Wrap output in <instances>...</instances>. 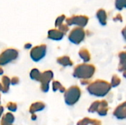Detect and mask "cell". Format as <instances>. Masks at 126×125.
Wrapping results in <instances>:
<instances>
[{
    "label": "cell",
    "instance_id": "obj_3",
    "mask_svg": "<svg viewBox=\"0 0 126 125\" xmlns=\"http://www.w3.org/2000/svg\"><path fill=\"white\" fill-rule=\"evenodd\" d=\"M81 96V91L77 85H72L64 92V101L67 105L72 106L76 104Z\"/></svg>",
    "mask_w": 126,
    "mask_h": 125
},
{
    "label": "cell",
    "instance_id": "obj_10",
    "mask_svg": "<svg viewBox=\"0 0 126 125\" xmlns=\"http://www.w3.org/2000/svg\"><path fill=\"white\" fill-rule=\"evenodd\" d=\"M45 108H46V105L44 102L38 101V102H33L30 105L29 108V111L31 114H32V113H35L36 112H40V111H44Z\"/></svg>",
    "mask_w": 126,
    "mask_h": 125
},
{
    "label": "cell",
    "instance_id": "obj_11",
    "mask_svg": "<svg viewBox=\"0 0 126 125\" xmlns=\"http://www.w3.org/2000/svg\"><path fill=\"white\" fill-rule=\"evenodd\" d=\"M54 77L53 71L51 70H46L41 72V77L40 80V83H49Z\"/></svg>",
    "mask_w": 126,
    "mask_h": 125
},
{
    "label": "cell",
    "instance_id": "obj_7",
    "mask_svg": "<svg viewBox=\"0 0 126 125\" xmlns=\"http://www.w3.org/2000/svg\"><path fill=\"white\" fill-rule=\"evenodd\" d=\"M65 21L68 26L76 25L78 27H83L86 26L89 21V18L86 15H73L72 17L66 18Z\"/></svg>",
    "mask_w": 126,
    "mask_h": 125
},
{
    "label": "cell",
    "instance_id": "obj_8",
    "mask_svg": "<svg viewBox=\"0 0 126 125\" xmlns=\"http://www.w3.org/2000/svg\"><path fill=\"white\" fill-rule=\"evenodd\" d=\"M65 34L61 32L58 28L50 29L47 32V37L52 41H61L63 38Z\"/></svg>",
    "mask_w": 126,
    "mask_h": 125
},
{
    "label": "cell",
    "instance_id": "obj_1",
    "mask_svg": "<svg viewBox=\"0 0 126 125\" xmlns=\"http://www.w3.org/2000/svg\"><path fill=\"white\" fill-rule=\"evenodd\" d=\"M111 88V83L105 80H97L89 84L87 87V91L91 95L103 97L108 94Z\"/></svg>",
    "mask_w": 126,
    "mask_h": 125
},
{
    "label": "cell",
    "instance_id": "obj_35",
    "mask_svg": "<svg viewBox=\"0 0 126 125\" xmlns=\"http://www.w3.org/2000/svg\"><path fill=\"white\" fill-rule=\"evenodd\" d=\"M3 113H4V108L1 105H0V118L2 116Z\"/></svg>",
    "mask_w": 126,
    "mask_h": 125
},
{
    "label": "cell",
    "instance_id": "obj_37",
    "mask_svg": "<svg viewBox=\"0 0 126 125\" xmlns=\"http://www.w3.org/2000/svg\"><path fill=\"white\" fill-rule=\"evenodd\" d=\"M3 73H4V71H3L2 68L0 66V75H2V74H3Z\"/></svg>",
    "mask_w": 126,
    "mask_h": 125
},
{
    "label": "cell",
    "instance_id": "obj_17",
    "mask_svg": "<svg viewBox=\"0 0 126 125\" xmlns=\"http://www.w3.org/2000/svg\"><path fill=\"white\" fill-rule=\"evenodd\" d=\"M1 83V85H2V91H1V92L4 93V94L7 93L9 91V89H10V85H11L10 77L8 76H6V75L2 76Z\"/></svg>",
    "mask_w": 126,
    "mask_h": 125
},
{
    "label": "cell",
    "instance_id": "obj_32",
    "mask_svg": "<svg viewBox=\"0 0 126 125\" xmlns=\"http://www.w3.org/2000/svg\"><path fill=\"white\" fill-rule=\"evenodd\" d=\"M114 20L115 21H123V17H122L121 14H117V15L114 18Z\"/></svg>",
    "mask_w": 126,
    "mask_h": 125
},
{
    "label": "cell",
    "instance_id": "obj_27",
    "mask_svg": "<svg viewBox=\"0 0 126 125\" xmlns=\"http://www.w3.org/2000/svg\"><path fill=\"white\" fill-rule=\"evenodd\" d=\"M41 90L44 93H47L49 90V83H41Z\"/></svg>",
    "mask_w": 126,
    "mask_h": 125
},
{
    "label": "cell",
    "instance_id": "obj_15",
    "mask_svg": "<svg viewBox=\"0 0 126 125\" xmlns=\"http://www.w3.org/2000/svg\"><path fill=\"white\" fill-rule=\"evenodd\" d=\"M102 125V123L100 120L94 119H89V118H84L80 120L77 125Z\"/></svg>",
    "mask_w": 126,
    "mask_h": 125
},
{
    "label": "cell",
    "instance_id": "obj_21",
    "mask_svg": "<svg viewBox=\"0 0 126 125\" xmlns=\"http://www.w3.org/2000/svg\"><path fill=\"white\" fill-rule=\"evenodd\" d=\"M115 7L118 10H122L123 8H126V0H116Z\"/></svg>",
    "mask_w": 126,
    "mask_h": 125
},
{
    "label": "cell",
    "instance_id": "obj_23",
    "mask_svg": "<svg viewBox=\"0 0 126 125\" xmlns=\"http://www.w3.org/2000/svg\"><path fill=\"white\" fill-rule=\"evenodd\" d=\"M121 83V80L120 78L117 76V75H113L112 79H111V87H117Z\"/></svg>",
    "mask_w": 126,
    "mask_h": 125
},
{
    "label": "cell",
    "instance_id": "obj_25",
    "mask_svg": "<svg viewBox=\"0 0 126 125\" xmlns=\"http://www.w3.org/2000/svg\"><path fill=\"white\" fill-rule=\"evenodd\" d=\"M7 110H9L10 111L16 112V111H17L18 106H17V104H16V102H9L7 104Z\"/></svg>",
    "mask_w": 126,
    "mask_h": 125
},
{
    "label": "cell",
    "instance_id": "obj_34",
    "mask_svg": "<svg viewBox=\"0 0 126 125\" xmlns=\"http://www.w3.org/2000/svg\"><path fill=\"white\" fill-rule=\"evenodd\" d=\"M122 34H123V38H125L126 40V27L123 29V31H122Z\"/></svg>",
    "mask_w": 126,
    "mask_h": 125
},
{
    "label": "cell",
    "instance_id": "obj_18",
    "mask_svg": "<svg viewBox=\"0 0 126 125\" xmlns=\"http://www.w3.org/2000/svg\"><path fill=\"white\" fill-rule=\"evenodd\" d=\"M79 56L85 62V63H87L89 62L90 60H91V55H90V52H89L88 49H86V48H82L80 49L79 52Z\"/></svg>",
    "mask_w": 126,
    "mask_h": 125
},
{
    "label": "cell",
    "instance_id": "obj_26",
    "mask_svg": "<svg viewBox=\"0 0 126 125\" xmlns=\"http://www.w3.org/2000/svg\"><path fill=\"white\" fill-rule=\"evenodd\" d=\"M58 28L61 32H63L64 34H66V32H69V26H68L66 24H64V23H63L61 25H60Z\"/></svg>",
    "mask_w": 126,
    "mask_h": 125
},
{
    "label": "cell",
    "instance_id": "obj_30",
    "mask_svg": "<svg viewBox=\"0 0 126 125\" xmlns=\"http://www.w3.org/2000/svg\"><path fill=\"white\" fill-rule=\"evenodd\" d=\"M118 70H119L120 71H123L126 70V60L123 63L120 64L119 68H118Z\"/></svg>",
    "mask_w": 126,
    "mask_h": 125
},
{
    "label": "cell",
    "instance_id": "obj_40",
    "mask_svg": "<svg viewBox=\"0 0 126 125\" xmlns=\"http://www.w3.org/2000/svg\"><path fill=\"white\" fill-rule=\"evenodd\" d=\"M0 104H1V95H0Z\"/></svg>",
    "mask_w": 126,
    "mask_h": 125
},
{
    "label": "cell",
    "instance_id": "obj_19",
    "mask_svg": "<svg viewBox=\"0 0 126 125\" xmlns=\"http://www.w3.org/2000/svg\"><path fill=\"white\" fill-rule=\"evenodd\" d=\"M41 77V72L36 68L32 69L30 72V77L35 81L39 82Z\"/></svg>",
    "mask_w": 126,
    "mask_h": 125
},
{
    "label": "cell",
    "instance_id": "obj_4",
    "mask_svg": "<svg viewBox=\"0 0 126 125\" xmlns=\"http://www.w3.org/2000/svg\"><path fill=\"white\" fill-rule=\"evenodd\" d=\"M18 57V51L14 48H7L0 53V66H6Z\"/></svg>",
    "mask_w": 126,
    "mask_h": 125
},
{
    "label": "cell",
    "instance_id": "obj_22",
    "mask_svg": "<svg viewBox=\"0 0 126 125\" xmlns=\"http://www.w3.org/2000/svg\"><path fill=\"white\" fill-rule=\"evenodd\" d=\"M66 18V17L65 15H61L58 16L57 18L55 19V27L58 28L60 25H61L65 21Z\"/></svg>",
    "mask_w": 126,
    "mask_h": 125
},
{
    "label": "cell",
    "instance_id": "obj_13",
    "mask_svg": "<svg viewBox=\"0 0 126 125\" xmlns=\"http://www.w3.org/2000/svg\"><path fill=\"white\" fill-rule=\"evenodd\" d=\"M108 102L106 100H102L100 102V105L99 107L97 108V113L100 116H105L107 115L108 113Z\"/></svg>",
    "mask_w": 126,
    "mask_h": 125
},
{
    "label": "cell",
    "instance_id": "obj_28",
    "mask_svg": "<svg viewBox=\"0 0 126 125\" xmlns=\"http://www.w3.org/2000/svg\"><path fill=\"white\" fill-rule=\"evenodd\" d=\"M19 81H20L19 78L16 76H14L10 79V84L12 85H18L19 83Z\"/></svg>",
    "mask_w": 126,
    "mask_h": 125
},
{
    "label": "cell",
    "instance_id": "obj_16",
    "mask_svg": "<svg viewBox=\"0 0 126 125\" xmlns=\"http://www.w3.org/2000/svg\"><path fill=\"white\" fill-rule=\"evenodd\" d=\"M97 18L99 21V22L102 25H106L107 23V14L105 10L100 9L97 12Z\"/></svg>",
    "mask_w": 126,
    "mask_h": 125
},
{
    "label": "cell",
    "instance_id": "obj_9",
    "mask_svg": "<svg viewBox=\"0 0 126 125\" xmlns=\"http://www.w3.org/2000/svg\"><path fill=\"white\" fill-rule=\"evenodd\" d=\"M114 116L118 119H124L126 118V102L120 104L114 111Z\"/></svg>",
    "mask_w": 126,
    "mask_h": 125
},
{
    "label": "cell",
    "instance_id": "obj_20",
    "mask_svg": "<svg viewBox=\"0 0 126 125\" xmlns=\"http://www.w3.org/2000/svg\"><path fill=\"white\" fill-rule=\"evenodd\" d=\"M52 90L54 92H56L57 91H59L61 93H64L66 91L65 87H63L61 83L57 80H55L52 82Z\"/></svg>",
    "mask_w": 126,
    "mask_h": 125
},
{
    "label": "cell",
    "instance_id": "obj_31",
    "mask_svg": "<svg viewBox=\"0 0 126 125\" xmlns=\"http://www.w3.org/2000/svg\"><path fill=\"white\" fill-rule=\"evenodd\" d=\"M89 79H81L80 80V83L83 85H89L90 83V81L89 80Z\"/></svg>",
    "mask_w": 126,
    "mask_h": 125
},
{
    "label": "cell",
    "instance_id": "obj_33",
    "mask_svg": "<svg viewBox=\"0 0 126 125\" xmlns=\"http://www.w3.org/2000/svg\"><path fill=\"white\" fill-rule=\"evenodd\" d=\"M24 47L25 49H31L32 47V45L31 43H26L24 44Z\"/></svg>",
    "mask_w": 126,
    "mask_h": 125
},
{
    "label": "cell",
    "instance_id": "obj_36",
    "mask_svg": "<svg viewBox=\"0 0 126 125\" xmlns=\"http://www.w3.org/2000/svg\"><path fill=\"white\" fill-rule=\"evenodd\" d=\"M31 119H32V120H35L37 119L36 115H35V113H32V116H31Z\"/></svg>",
    "mask_w": 126,
    "mask_h": 125
},
{
    "label": "cell",
    "instance_id": "obj_41",
    "mask_svg": "<svg viewBox=\"0 0 126 125\" xmlns=\"http://www.w3.org/2000/svg\"></svg>",
    "mask_w": 126,
    "mask_h": 125
},
{
    "label": "cell",
    "instance_id": "obj_14",
    "mask_svg": "<svg viewBox=\"0 0 126 125\" xmlns=\"http://www.w3.org/2000/svg\"><path fill=\"white\" fill-rule=\"evenodd\" d=\"M15 121V117L11 113H7L4 114L1 120L0 125H13Z\"/></svg>",
    "mask_w": 126,
    "mask_h": 125
},
{
    "label": "cell",
    "instance_id": "obj_39",
    "mask_svg": "<svg viewBox=\"0 0 126 125\" xmlns=\"http://www.w3.org/2000/svg\"><path fill=\"white\" fill-rule=\"evenodd\" d=\"M2 91V85H1V83H0V91Z\"/></svg>",
    "mask_w": 126,
    "mask_h": 125
},
{
    "label": "cell",
    "instance_id": "obj_29",
    "mask_svg": "<svg viewBox=\"0 0 126 125\" xmlns=\"http://www.w3.org/2000/svg\"><path fill=\"white\" fill-rule=\"evenodd\" d=\"M119 57L120 59V64L123 63L126 60V52H121L119 54Z\"/></svg>",
    "mask_w": 126,
    "mask_h": 125
},
{
    "label": "cell",
    "instance_id": "obj_12",
    "mask_svg": "<svg viewBox=\"0 0 126 125\" xmlns=\"http://www.w3.org/2000/svg\"><path fill=\"white\" fill-rule=\"evenodd\" d=\"M57 63L63 66V67H67V66H73V62L71 60V58L67 56V55H63L57 58Z\"/></svg>",
    "mask_w": 126,
    "mask_h": 125
},
{
    "label": "cell",
    "instance_id": "obj_6",
    "mask_svg": "<svg viewBox=\"0 0 126 125\" xmlns=\"http://www.w3.org/2000/svg\"><path fill=\"white\" fill-rule=\"evenodd\" d=\"M47 46L46 44H40L32 47L30 52V56L34 62H38L41 60L47 54Z\"/></svg>",
    "mask_w": 126,
    "mask_h": 125
},
{
    "label": "cell",
    "instance_id": "obj_24",
    "mask_svg": "<svg viewBox=\"0 0 126 125\" xmlns=\"http://www.w3.org/2000/svg\"><path fill=\"white\" fill-rule=\"evenodd\" d=\"M100 101H95V102H94L91 105V106L89 107V113H94V112H97V108H98L99 105H100Z\"/></svg>",
    "mask_w": 126,
    "mask_h": 125
},
{
    "label": "cell",
    "instance_id": "obj_2",
    "mask_svg": "<svg viewBox=\"0 0 126 125\" xmlns=\"http://www.w3.org/2000/svg\"><path fill=\"white\" fill-rule=\"evenodd\" d=\"M95 67L92 64H79L74 69L73 76L78 79H90L95 72Z\"/></svg>",
    "mask_w": 126,
    "mask_h": 125
},
{
    "label": "cell",
    "instance_id": "obj_38",
    "mask_svg": "<svg viewBox=\"0 0 126 125\" xmlns=\"http://www.w3.org/2000/svg\"><path fill=\"white\" fill-rule=\"evenodd\" d=\"M124 72H123V77H125V78H126V70H125V71H123Z\"/></svg>",
    "mask_w": 126,
    "mask_h": 125
},
{
    "label": "cell",
    "instance_id": "obj_5",
    "mask_svg": "<svg viewBox=\"0 0 126 125\" xmlns=\"http://www.w3.org/2000/svg\"><path fill=\"white\" fill-rule=\"evenodd\" d=\"M85 37H86V32L83 29V27H77L72 29L68 35V38L69 41L77 45L80 44L85 39Z\"/></svg>",
    "mask_w": 126,
    "mask_h": 125
}]
</instances>
